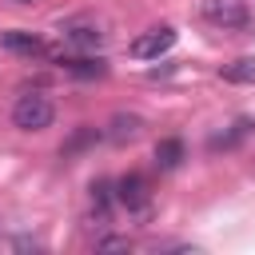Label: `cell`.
<instances>
[{"instance_id": "obj_12", "label": "cell", "mask_w": 255, "mask_h": 255, "mask_svg": "<svg viewBox=\"0 0 255 255\" xmlns=\"http://www.w3.org/2000/svg\"><path fill=\"white\" fill-rule=\"evenodd\" d=\"M16 4H32V0H16Z\"/></svg>"}, {"instance_id": "obj_4", "label": "cell", "mask_w": 255, "mask_h": 255, "mask_svg": "<svg viewBox=\"0 0 255 255\" xmlns=\"http://www.w3.org/2000/svg\"><path fill=\"white\" fill-rule=\"evenodd\" d=\"M175 44V28H167V24H159V28H147V32H139L135 40H131V56L135 60H159L167 48Z\"/></svg>"}, {"instance_id": "obj_1", "label": "cell", "mask_w": 255, "mask_h": 255, "mask_svg": "<svg viewBox=\"0 0 255 255\" xmlns=\"http://www.w3.org/2000/svg\"><path fill=\"white\" fill-rule=\"evenodd\" d=\"M52 120H56V104L44 92L16 96V104H12V128H20V131H44V128H52Z\"/></svg>"}, {"instance_id": "obj_5", "label": "cell", "mask_w": 255, "mask_h": 255, "mask_svg": "<svg viewBox=\"0 0 255 255\" xmlns=\"http://www.w3.org/2000/svg\"><path fill=\"white\" fill-rule=\"evenodd\" d=\"M64 44L76 48V52H96L104 44V32L92 20H72V24H64Z\"/></svg>"}, {"instance_id": "obj_11", "label": "cell", "mask_w": 255, "mask_h": 255, "mask_svg": "<svg viewBox=\"0 0 255 255\" xmlns=\"http://www.w3.org/2000/svg\"><path fill=\"white\" fill-rule=\"evenodd\" d=\"M131 243L124 239V235H104V239H96V251H128Z\"/></svg>"}, {"instance_id": "obj_10", "label": "cell", "mask_w": 255, "mask_h": 255, "mask_svg": "<svg viewBox=\"0 0 255 255\" xmlns=\"http://www.w3.org/2000/svg\"><path fill=\"white\" fill-rule=\"evenodd\" d=\"M139 131H143V120H139V116H116L108 135H112L116 143H124V139H135Z\"/></svg>"}, {"instance_id": "obj_6", "label": "cell", "mask_w": 255, "mask_h": 255, "mask_svg": "<svg viewBox=\"0 0 255 255\" xmlns=\"http://www.w3.org/2000/svg\"><path fill=\"white\" fill-rule=\"evenodd\" d=\"M0 44L8 48V52H16V56H48V44L36 36V32H24V28H12V32H4L0 36Z\"/></svg>"}, {"instance_id": "obj_2", "label": "cell", "mask_w": 255, "mask_h": 255, "mask_svg": "<svg viewBox=\"0 0 255 255\" xmlns=\"http://www.w3.org/2000/svg\"><path fill=\"white\" fill-rule=\"evenodd\" d=\"M199 16L211 24V28H223V32H243L251 28V12L243 0H199Z\"/></svg>"}, {"instance_id": "obj_8", "label": "cell", "mask_w": 255, "mask_h": 255, "mask_svg": "<svg viewBox=\"0 0 255 255\" xmlns=\"http://www.w3.org/2000/svg\"><path fill=\"white\" fill-rule=\"evenodd\" d=\"M60 64H64V68H68L72 76H88V80H92V76H104V72H108V64H104L100 56H96V60H92V56H68V60H60Z\"/></svg>"}, {"instance_id": "obj_3", "label": "cell", "mask_w": 255, "mask_h": 255, "mask_svg": "<svg viewBox=\"0 0 255 255\" xmlns=\"http://www.w3.org/2000/svg\"><path fill=\"white\" fill-rule=\"evenodd\" d=\"M116 203H120V207H128V215H139V219H143V215L151 211L147 179H143V175H135V171H131V175H124V179L116 183Z\"/></svg>"}, {"instance_id": "obj_9", "label": "cell", "mask_w": 255, "mask_h": 255, "mask_svg": "<svg viewBox=\"0 0 255 255\" xmlns=\"http://www.w3.org/2000/svg\"><path fill=\"white\" fill-rule=\"evenodd\" d=\"M179 159H183V139H159L155 143V167L171 171V167H179Z\"/></svg>"}, {"instance_id": "obj_7", "label": "cell", "mask_w": 255, "mask_h": 255, "mask_svg": "<svg viewBox=\"0 0 255 255\" xmlns=\"http://www.w3.org/2000/svg\"><path fill=\"white\" fill-rule=\"evenodd\" d=\"M219 76H223L227 84H255V56H239V60L223 64Z\"/></svg>"}]
</instances>
